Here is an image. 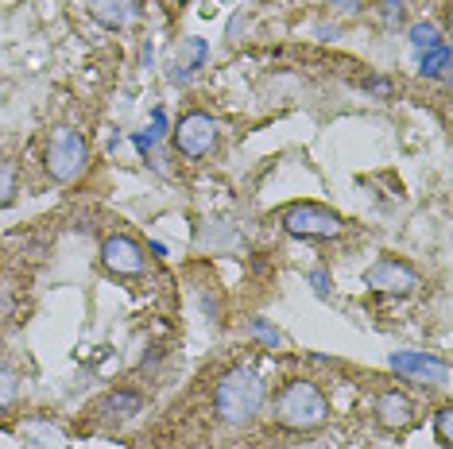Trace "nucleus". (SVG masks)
I'll list each match as a JSON object with an SVG mask.
<instances>
[{
	"label": "nucleus",
	"mask_w": 453,
	"mask_h": 449,
	"mask_svg": "<svg viewBox=\"0 0 453 449\" xmlns=\"http://www.w3.org/2000/svg\"><path fill=\"white\" fill-rule=\"evenodd\" d=\"M264 400H267L264 376L252 364H233L213 387V411H218L225 426H252L264 411Z\"/></svg>",
	"instance_id": "nucleus-1"
},
{
	"label": "nucleus",
	"mask_w": 453,
	"mask_h": 449,
	"mask_svg": "<svg viewBox=\"0 0 453 449\" xmlns=\"http://www.w3.org/2000/svg\"><path fill=\"white\" fill-rule=\"evenodd\" d=\"M272 415H275V426H283V430L311 434L329 422V400L314 380H287L283 392L272 403Z\"/></svg>",
	"instance_id": "nucleus-2"
},
{
	"label": "nucleus",
	"mask_w": 453,
	"mask_h": 449,
	"mask_svg": "<svg viewBox=\"0 0 453 449\" xmlns=\"http://www.w3.org/2000/svg\"><path fill=\"white\" fill-rule=\"evenodd\" d=\"M43 167H47V175L55 179L58 186H66V182L81 179V175H86V167H89V148H86V140H81L74 128H55V132L47 136Z\"/></svg>",
	"instance_id": "nucleus-3"
},
{
	"label": "nucleus",
	"mask_w": 453,
	"mask_h": 449,
	"mask_svg": "<svg viewBox=\"0 0 453 449\" xmlns=\"http://www.w3.org/2000/svg\"><path fill=\"white\" fill-rule=\"evenodd\" d=\"M283 232L298 240H337L345 232V217L334 213L329 206H318V202H295V206L283 209Z\"/></svg>",
	"instance_id": "nucleus-4"
},
{
	"label": "nucleus",
	"mask_w": 453,
	"mask_h": 449,
	"mask_svg": "<svg viewBox=\"0 0 453 449\" xmlns=\"http://www.w3.org/2000/svg\"><path fill=\"white\" fill-rule=\"evenodd\" d=\"M171 144L187 159H205L218 148V120H213L210 112H187V117H179V125H174Z\"/></svg>",
	"instance_id": "nucleus-5"
},
{
	"label": "nucleus",
	"mask_w": 453,
	"mask_h": 449,
	"mask_svg": "<svg viewBox=\"0 0 453 449\" xmlns=\"http://www.w3.org/2000/svg\"><path fill=\"white\" fill-rule=\"evenodd\" d=\"M101 268L109 275H117V279H136L148 268V252L128 232H112V237L101 240Z\"/></svg>",
	"instance_id": "nucleus-6"
},
{
	"label": "nucleus",
	"mask_w": 453,
	"mask_h": 449,
	"mask_svg": "<svg viewBox=\"0 0 453 449\" xmlns=\"http://www.w3.org/2000/svg\"><path fill=\"white\" fill-rule=\"evenodd\" d=\"M365 287L376 291V294H415L422 287V279H418V271L411 268L407 260L380 256L372 268L365 271Z\"/></svg>",
	"instance_id": "nucleus-7"
},
{
	"label": "nucleus",
	"mask_w": 453,
	"mask_h": 449,
	"mask_svg": "<svg viewBox=\"0 0 453 449\" xmlns=\"http://www.w3.org/2000/svg\"><path fill=\"white\" fill-rule=\"evenodd\" d=\"M372 411H376L380 430H388V434H403L407 426H415V418H418L415 400H411L407 392H395V387H388V392L376 395Z\"/></svg>",
	"instance_id": "nucleus-8"
},
{
	"label": "nucleus",
	"mask_w": 453,
	"mask_h": 449,
	"mask_svg": "<svg viewBox=\"0 0 453 449\" xmlns=\"http://www.w3.org/2000/svg\"><path fill=\"white\" fill-rule=\"evenodd\" d=\"M391 369L399 376H407V380H418V384H438V387L449 384V364L430 353H415V349L391 353Z\"/></svg>",
	"instance_id": "nucleus-9"
},
{
	"label": "nucleus",
	"mask_w": 453,
	"mask_h": 449,
	"mask_svg": "<svg viewBox=\"0 0 453 449\" xmlns=\"http://www.w3.org/2000/svg\"><path fill=\"white\" fill-rule=\"evenodd\" d=\"M86 12L109 32H125L140 16V0H86Z\"/></svg>",
	"instance_id": "nucleus-10"
},
{
	"label": "nucleus",
	"mask_w": 453,
	"mask_h": 449,
	"mask_svg": "<svg viewBox=\"0 0 453 449\" xmlns=\"http://www.w3.org/2000/svg\"><path fill=\"white\" fill-rule=\"evenodd\" d=\"M101 411H105L109 418H132L136 411H143V395L140 392H128V387H120V392L105 395V403H101Z\"/></svg>",
	"instance_id": "nucleus-11"
},
{
	"label": "nucleus",
	"mask_w": 453,
	"mask_h": 449,
	"mask_svg": "<svg viewBox=\"0 0 453 449\" xmlns=\"http://www.w3.org/2000/svg\"><path fill=\"white\" fill-rule=\"evenodd\" d=\"M16 403H19V376L8 361H0V415L16 411Z\"/></svg>",
	"instance_id": "nucleus-12"
},
{
	"label": "nucleus",
	"mask_w": 453,
	"mask_h": 449,
	"mask_svg": "<svg viewBox=\"0 0 453 449\" xmlns=\"http://www.w3.org/2000/svg\"><path fill=\"white\" fill-rule=\"evenodd\" d=\"M19 198V167L12 159H0V209H8Z\"/></svg>",
	"instance_id": "nucleus-13"
},
{
	"label": "nucleus",
	"mask_w": 453,
	"mask_h": 449,
	"mask_svg": "<svg viewBox=\"0 0 453 449\" xmlns=\"http://www.w3.org/2000/svg\"><path fill=\"white\" fill-rule=\"evenodd\" d=\"M446 70H449V47L446 43L422 50V74L426 78H446Z\"/></svg>",
	"instance_id": "nucleus-14"
},
{
	"label": "nucleus",
	"mask_w": 453,
	"mask_h": 449,
	"mask_svg": "<svg viewBox=\"0 0 453 449\" xmlns=\"http://www.w3.org/2000/svg\"><path fill=\"white\" fill-rule=\"evenodd\" d=\"M376 19L384 27L403 24V0H376Z\"/></svg>",
	"instance_id": "nucleus-15"
},
{
	"label": "nucleus",
	"mask_w": 453,
	"mask_h": 449,
	"mask_svg": "<svg viewBox=\"0 0 453 449\" xmlns=\"http://www.w3.org/2000/svg\"><path fill=\"white\" fill-rule=\"evenodd\" d=\"M434 438H438V445H453V407H438V415H434Z\"/></svg>",
	"instance_id": "nucleus-16"
},
{
	"label": "nucleus",
	"mask_w": 453,
	"mask_h": 449,
	"mask_svg": "<svg viewBox=\"0 0 453 449\" xmlns=\"http://www.w3.org/2000/svg\"><path fill=\"white\" fill-rule=\"evenodd\" d=\"M407 35H411V43H415L418 50H430V47H438V43H441V35H438V27H434V24H415Z\"/></svg>",
	"instance_id": "nucleus-17"
},
{
	"label": "nucleus",
	"mask_w": 453,
	"mask_h": 449,
	"mask_svg": "<svg viewBox=\"0 0 453 449\" xmlns=\"http://www.w3.org/2000/svg\"><path fill=\"white\" fill-rule=\"evenodd\" d=\"M311 287H314V294H329V271L326 268H318V271H311Z\"/></svg>",
	"instance_id": "nucleus-18"
},
{
	"label": "nucleus",
	"mask_w": 453,
	"mask_h": 449,
	"mask_svg": "<svg viewBox=\"0 0 453 449\" xmlns=\"http://www.w3.org/2000/svg\"><path fill=\"white\" fill-rule=\"evenodd\" d=\"M252 330H256V337H260V341H267V345H280V333H275V330H267V325H264L260 318L252 322Z\"/></svg>",
	"instance_id": "nucleus-19"
},
{
	"label": "nucleus",
	"mask_w": 453,
	"mask_h": 449,
	"mask_svg": "<svg viewBox=\"0 0 453 449\" xmlns=\"http://www.w3.org/2000/svg\"><path fill=\"white\" fill-rule=\"evenodd\" d=\"M326 4H334V8H345V12H349V8H357V0H326Z\"/></svg>",
	"instance_id": "nucleus-20"
}]
</instances>
